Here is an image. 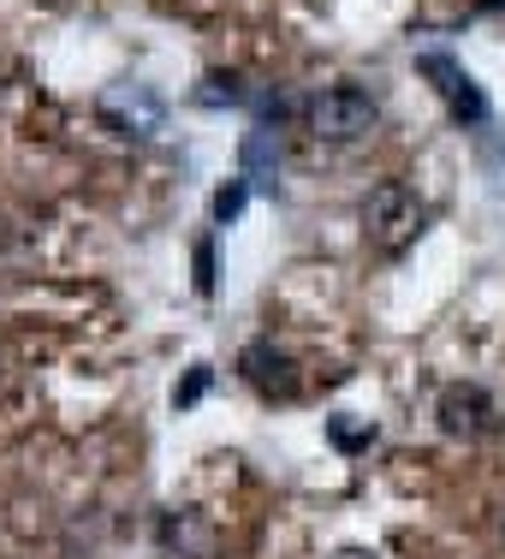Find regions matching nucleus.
<instances>
[{
	"label": "nucleus",
	"mask_w": 505,
	"mask_h": 559,
	"mask_svg": "<svg viewBox=\"0 0 505 559\" xmlns=\"http://www.w3.org/2000/svg\"><path fill=\"white\" fill-rule=\"evenodd\" d=\"M434 423H441V435H452V441H482V435L500 429V399L488 388H476V381H452L434 399Z\"/></svg>",
	"instance_id": "39448f33"
},
{
	"label": "nucleus",
	"mask_w": 505,
	"mask_h": 559,
	"mask_svg": "<svg viewBox=\"0 0 505 559\" xmlns=\"http://www.w3.org/2000/svg\"><path fill=\"white\" fill-rule=\"evenodd\" d=\"M429 221H434V209L422 203L417 185H405V179H381L375 191L363 197V233L381 257H405V250L429 233Z\"/></svg>",
	"instance_id": "f257e3e1"
},
{
	"label": "nucleus",
	"mask_w": 505,
	"mask_h": 559,
	"mask_svg": "<svg viewBox=\"0 0 505 559\" xmlns=\"http://www.w3.org/2000/svg\"><path fill=\"white\" fill-rule=\"evenodd\" d=\"M327 559H375L369 548H339V554H327Z\"/></svg>",
	"instance_id": "2eb2a0df"
},
{
	"label": "nucleus",
	"mask_w": 505,
	"mask_h": 559,
	"mask_svg": "<svg viewBox=\"0 0 505 559\" xmlns=\"http://www.w3.org/2000/svg\"><path fill=\"white\" fill-rule=\"evenodd\" d=\"M274 173H280V131L250 126V131H244V143H238V179H250L256 191H268Z\"/></svg>",
	"instance_id": "6e6552de"
},
{
	"label": "nucleus",
	"mask_w": 505,
	"mask_h": 559,
	"mask_svg": "<svg viewBox=\"0 0 505 559\" xmlns=\"http://www.w3.org/2000/svg\"><path fill=\"white\" fill-rule=\"evenodd\" d=\"M238 376L250 381L262 399H298V364H291V352H280L274 340H250L244 352H238Z\"/></svg>",
	"instance_id": "423d86ee"
},
{
	"label": "nucleus",
	"mask_w": 505,
	"mask_h": 559,
	"mask_svg": "<svg viewBox=\"0 0 505 559\" xmlns=\"http://www.w3.org/2000/svg\"><path fill=\"white\" fill-rule=\"evenodd\" d=\"M417 72L434 84V96H441V108L452 126H464V131H482L488 119V96H482V84L470 78V66L464 60H452L446 48H417Z\"/></svg>",
	"instance_id": "20e7f679"
},
{
	"label": "nucleus",
	"mask_w": 505,
	"mask_h": 559,
	"mask_svg": "<svg viewBox=\"0 0 505 559\" xmlns=\"http://www.w3.org/2000/svg\"><path fill=\"white\" fill-rule=\"evenodd\" d=\"M476 12H482V19H505V0H482Z\"/></svg>",
	"instance_id": "4468645a"
},
{
	"label": "nucleus",
	"mask_w": 505,
	"mask_h": 559,
	"mask_svg": "<svg viewBox=\"0 0 505 559\" xmlns=\"http://www.w3.org/2000/svg\"><path fill=\"white\" fill-rule=\"evenodd\" d=\"M155 542H161V554L172 559H208L215 554V530L203 524V512H161V530H155Z\"/></svg>",
	"instance_id": "0eeeda50"
},
{
	"label": "nucleus",
	"mask_w": 505,
	"mask_h": 559,
	"mask_svg": "<svg viewBox=\"0 0 505 559\" xmlns=\"http://www.w3.org/2000/svg\"><path fill=\"white\" fill-rule=\"evenodd\" d=\"M196 292H203V298L215 292V245H208V238L196 245Z\"/></svg>",
	"instance_id": "ddd939ff"
},
{
	"label": "nucleus",
	"mask_w": 505,
	"mask_h": 559,
	"mask_svg": "<svg viewBox=\"0 0 505 559\" xmlns=\"http://www.w3.org/2000/svg\"><path fill=\"white\" fill-rule=\"evenodd\" d=\"M327 441H334L339 452H369L381 441V429L369 417H357V411H339V417H327Z\"/></svg>",
	"instance_id": "1a4fd4ad"
},
{
	"label": "nucleus",
	"mask_w": 505,
	"mask_h": 559,
	"mask_svg": "<svg viewBox=\"0 0 505 559\" xmlns=\"http://www.w3.org/2000/svg\"><path fill=\"white\" fill-rule=\"evenodd\" d=\"M208 381H215V369H208V364H196V369H191V381H184V388L172 393V399H179V411H184V405H196V399L208 393Z\"/></svg>",
	"instance_id": "f8f14e48"
},
{
	"label": "nucleus",
	"mask_w": 505,
	"mask_h": 559,
	"mask_svg": "<svg viewBox=\"0 0 505 559\" xmlns=\"http://www.w3.org/2000/svg\"><path fill=\"white\" fill-rule=\"evenodd\" d=\"M303 131L315 143H363L381 131V102L363 84H327L303 102Z\"/></svg>",
	"instance_id": "f03ea898"
},
{
	"label": "nucleus",
	"mask_w": 505,
	"mask_h": 559,
	"mask_svg": "<svg viewBox=\"0 0 505 559\" xmlns=\"http://www.w3.org/2000/svg\"><path fill=\"white\" fill-rule=\"evenodd\" d=\"M196 102H203V108H220V102H226V108H244V102H256V96L244 90V78H238V72H208L203 90H196Z\"/></svg>",
	"instance_id": "9d476101"
},
{
	"label": "nucleus",
	"mask_w": 505,
	"mask_h": 559,
	"mask_svg": "<svg viewBox=\"0 0 505 559\" xmlns=\"http://www.w3.org/2000/svg\"><path fill=\"white\" fill-rule=\"evenodd\" d=\"M96 119L125 143H155L167 131V96L155 84H143V78H119V84H108L96 96Z\"/></svg>",
	"instance_id": "7ed1b4c3"
},
{
	"label": "nucleus",
	"mask_w": 505,
	"mask_h": 559,
	"mask_svg": "<svg viewBox=\"0 0 505 559\" xmlns=\"http://www.w3.org/2000/svg\"><path fill=\"white\" fill-rule=\"evenodd\" d=\"M250 191H256L250 179H226V185H220V191H215V203H208V221H215V233H220V226H232L238 215H244Z\"/></svg>",
	"instance_id": "9b49d317"
}]
</instances>
